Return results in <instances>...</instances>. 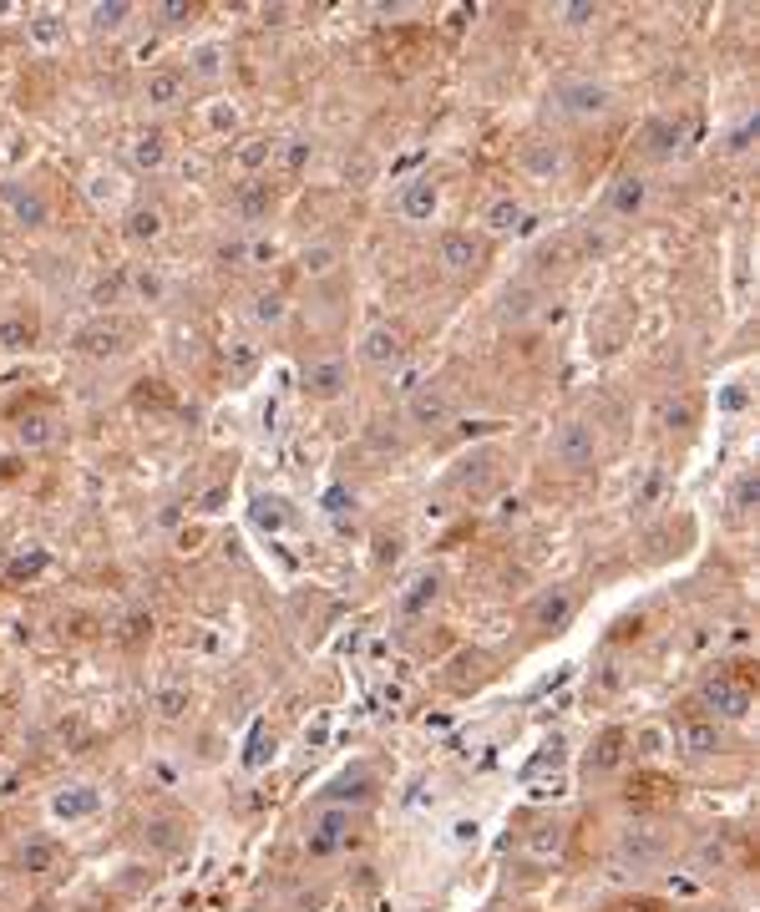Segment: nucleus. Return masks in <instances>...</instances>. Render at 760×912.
Listing matches in <instances>:
<instances>
[{"label":"nucleus","instance_id":"1","mask_svg":"<svg viewBox=\"0 0 760 912\" xmlns=\"http://www.w3.org/2000/svg\"><path fill=\"white\" fill-rule=\"evenodd\" d=\"M664 857H669V836H664L659 826H649V821L624 826V831H619V842H614V862H619V872H629V877L654 872Z\"/></svg>","mask_w":760,"mask_h":912},{"label":"nucleus","instance_id":"2","mask_svg":"<svg viewBox=\"0 0 760 912\" xmlns=\"http://www.w3.org/2000/svg\"><path fill=\"white\" fill-rule=\"evenodd\" d=\"M127 340H132V325L122 315H97L71 335V350L82 360H117V355H127Z\"/></svg>","mask_w":760,"mask_h":912},{"label":"nucleus","instance_id":"3","mask_svg":"<svg viewBox=\"0 0 760 912\" xmlns=\"http://www.w3.org/2000/svg\"><path fill=\"white\" fill-rule=\"evenodd\" d=\"M355 842V816L345 806H320V816L310 821V831H304V852H310L315 862L345 852Z\"/></svg>","mask_w":760,"mask_h":912},{"label":"nucleus","instance_id":"4","mask_svg":"<svg viewBox=\"0 0 760 912\" xmlns=\"http://www.w3.org/2000/svg\"><path fill=\"white\" fill-rule=\"evenodd\" d=\"M669 745H679L684 755H695V760H705V755H720L725 750V730H720V720L715 715H705V710H684L674 725H669Z\"/></svg>","mask_w":760,"mask_h":912},{"label":"nucleus","instance_id":"5","mask_svg":"<svg viewBox=\"0 0 760 912\" xmlns=\"http://www.w3.org/2000/svg\"><path fill=\"white\" fill-rule=\"evenodd\" d=\"M608 107H614V92L603 82H593V76H573V82L553 87V112H563V117L588 122V117H603Z\"/></svg>","mask_w":760,"mask_h":912},{"label":"nucleus","instance_id":"6","mask_svg":"<svg viewBox=\"0 0 760 912\" xmlns=\"http://www.w3.org/2000/svg\"><path fill=\"white\" fill-rule=\"evenodd\" d=\"M436 259H441V269H446V274L472 279V274L487 264V244L472 234V228H446V234L436 239Z\"/></svg>","mask_w":760,"mask_h":912},{"label":"nucleus","instance_id":"7","mask_svg":"<svg viewBox=\"0 0 760 912\" xmlns=\"http://www.w3.org/2000/svg\"><path fill=\"white\" fill-rule=\"evenodd\" d=\"M0 203H6V213H11L21 228H31V234L51 223V198H46V188H41V183L6 178V183H0Z\"/></svg>","mask_w":760,"mask_h":912},{"label":"nucleus","instance_id":"8","mask_svg":"<svg viewBox=\"0 0 760 912\" xmlns=\"http://www.w3.org/2000/svg\"><path fill=\"white\" fill-rule=\"evenodd\" d=\"M593 456H598V436H593L588 421H563V426L553 431V462H558V467L588 472Z\"/></svg>","mask_w":760,"mask_h":912},{"label":"nucleus","instance_id":"9","mask_svg":"<svg viewBox=\"0 0 760 912\" xmlns=\"http://www.w3.org/2000/svg\"><path fill=\"white\" fill-rule=\"evenodd\" d=\"M700 700L715 710V720H750V684L735 674H710Z\"/></svg>","mask_w":760,"mask_h":912},{"label":"nucleus","instance_id":"10","mask_svg":"<svg viewBox=\"0 0 760 912\" xmlns=\"http://www.w3.org/2000/svg\"><path fill=\"white\" fill-rule=\"evenodd\" d=\"M11 431H16V446H21L26 456L51 451V446L61 441V421H56V411H51V406H26V411L11 421Z\"/></svg>","mask_w":760,"mask_h":912},{"label":"nucleus","instance_id":"11","mask_svg":"<svg viewBox=\"0 0 760 912\" xmlns=\"http://www.w3.org/2000/svg\"><path fill=\"white\" fill-rule=\"evenodd\" d=\"M451 396H446V386H431V380H421V386L406 396V416H411V426H421V431H446L451 426Z\"/></svg>","mask_w":760,"mask_h":912},{"label":"nucleus","instance_id":"12","mask_svg":"<svg viewBox=\"0 0 760 912\" xmlns=\"http://www.w3.org/2000/svg\"><path fill=\"white\" fill-rule=\"evenodd\" d=\"M61 862H66V847L51 831H31L16 847V872H26V877H51V872H61Z\"/></svg>","mask_w":760,"mask_h":912},{"label":"nucleus","instance_id":"13","mask_svg":"<svg viewBox=\"0 0 760 912\" xmlns=\"http://www.w3.org/2000/svg\"><path fill=\"white\" fill-rule=\"evenodd\" d=\"M360 360L370 370H396L406 360V330L401 325H370L360 340Z\"/></svg>","mask_w":760,"mask_h":912},{"label":"nucleus","instance_id":"14","mask_svg":"<svg viewBox=\"0 0 760 912\" xmlns=\"http://www.w3.org/2000/svg\"><path fill=\"white\" fill-rule=\"evenodd\" d=\"M375 791H380V776H375L370 766H350L345 776H335V781L320 791V806H345V811H350V806H365Z\"/></svg>","mask_w":760,"mask_h":912},{"label":"nucleus","instance_id":"15","mask_svg":"<svg viewBox=\"0 0 760 912\" xmlns=\"http://www.w3.org/2000/svg\"><path fill=\"white\" fill-rule=\"evenodd\" d=\"M41 340V315L31 304H16V310L0 315V355H21V350H36Z\"/></svg>","mask_w":760,"mask_h":912},{"label":"nucleus","instance_id":"16","mask_svg":"<svg viewBox=\"0 0 760 912\" xmlns=\"http://www.w3.org/2000/svg\"><path fill=\"white\" fill-rule=\"evenodd\" d=\"M304 396L310 401H335L345 386H350V370H345V360H335V355H320V360H310L304 365Z\"/></svg>","mask_w":760,"mask_h":912},{"label":"nucleus","instance_id":"17","mask_svg":"<svg viewBox=\"0 0 760 912\" xmlns=\"http://www.w3.org/2000/svg\"><path fill=\"white\" fill-rule=\"evenodd\" d=\"M183 97H188V76H183V66H158V71H147L142 102H147L152 112H173Z\"/></svg>","mask_w":760,"mask_h":912},{"label":"nucleus","instance_id":"18","mask_svg":"<svg viewBox=\"0 0 760 912\" xmlns=\"http://www.w3.org/2000/svg\"><path fill=\"white\" fill-rule=\"evenodd\" d=\"M624 755H629V730L624 725H608L593 740V750H588V776H614L624 766Z\"/></svg>","mask_w":760,"mask_h":912},{"label":"nucleus","instance_id":"19","mask_svg":"<svg viewBox=\"0 0 760 912\" xmlns=\"http://www.w3.org/2000/svg\"><path fill=\"white\" fill-rule=\"evenodd\" d=\"M573 593L568 588H548L538 603H532V629L538 634H558V629H568V619H573Z\"/></svg>","mask_w":760,"mask_h":912},{"label":"nucleus","instance_id":"20","mask_svg":"<svg viewBox=\"0 0 760 912\" xmlns=\"http://www.w3.org/2000/svg\"><path fill=\"white\" fill-rule=\"evenodd\" d=\"M127 163H132L137 173H163V163H168V132H163V127L137 132V137L127 142Z\"/></svg>","mask_w":760,"mask_h":912},{"label":"nucleus","instance_id":"21","mask_svg":"<svg viewBox=\"0 0 760 912\" xmlns=\"http://www.w3.org/2000/svg\"><path fill=\"white\" fill-rule=\"evenodd\" d=\"M517 163H522V173H527V178H538V183H553V178L563 173V152H558V142H543V137H532V142H522Z\"/></svg>","mask_w":760,"mask_h":912},{"label":"nucleus","instance_id":"22","mask_svg":"<svg viewBox=\"0 0 760 912\" xmlns=\"http://www.w3.org/2000/svg\"><path fill=\"white\" fill-rule=\"evenodd\" d=\"M97 811H102V791L97 786H61L51 796V816L56 821H87Z\"/></svg>","mask_w":760,"mask_h":912},{"label":"nucleus","instance_id":"23","mask_svg":"<svg viewBox=\"0 0 760 912\" xmlns=\"http://www.w3.org/2000/svg\"><path fill=\"white\" fill-rule=\"evenodd\" d=\"M644 203H649V183L639 173H624V178L608 183V213L614 218H639Z\"/></svg>","mask_w":760,"mask_h":912},{"label":"nucleus","instance_id":"24","mask_svg":"<svg viewBox=\"0 0 760 912\" xmlns=\"http://www.w3.org/2000/svg\"><path fill=\"white\" fill-rule=\"evenodd\" d=\"M234 213H239L244 223H264V218L274 213V188H269V178H244V183L234 188Z\"/></svg>","mask_w":760,"mask_h":912},{"label":"nucleus","instance_id":"25","mask_svg":"<svg viewBox=\"0 0 760 912\" xmlns=\"http://www.w3.org/2000/svg\"><path fill=\"white\" fill-rule=\"evenodd\" d=\"M223 71H228V46L223 41H198L188 51V66H183L188 82H218Z\"/></svg>","mask_w":760,"mask_h":912},{"label":"nucleus","instance_id":"26","mask_svg":"<svg viewBox=\"0 0 760 912\" xmlns=\"http://www.w3.org/2000/svg\"><path fill=\"white\" fill-rule=\"evenodd\" d=\"M122 234H127V244H137V249H142V244H158V239L168 234V213H163L158 203H142V208L127 213V228H122Z\"/></svg>","mask_w":760,"mask_h":912},{"label":"nucleus","instance_id":"27","mask_svg":"<svg viewBox=\"0 0 760 912\" xmlns=\"http://www.w3.org/2000/svg\"><path fill=\"white\" fill-rule=\"evenodd\" d=\"M436 203H441V193H436L431 178H411V183L401 188V218H411V223H431Z\"/></svg>","mask_w":760,"mask_h":912},{"label":"nucleus","instance_id":"28","mask_svg":"<svg viewBox=\"0 0 760 912\" xmlns=\"http://www.w3.org/2000/svg\"><path fill=\"white\" fill-rule=\"evenodd\" d=\"M132 16H137L132 0H102V6H92V11H87V26H92L97 36H117V31H127V26H132Z\"/></svg>","mask_w":760,"mask_h":912},{"label":"nucleus","instance_id":"29","mask_svg":"<svg viewBox=\"0 0 760 912\" xmlns=\"http://www.w3.org/2000/svg\"><path fill=\"white\" fill-rule=\"evenodd\" d=\"M563 842H568L563 821H538V826L527 831V842H522V847H527V857H532V862H553V857L563 852Z\"/></svg>","mask_w":760,"mask_h":912},{"label":"nucleus","instance_id":"30","mask_svg":"<svg viewBox=\"0 0 760 912\" xmlns=\"http://www.w3.org/2000/svg\"><path fill=\"white\" fill-rule=\"evenodd\" d=\"M441 598V578L436 573H421V578H411V588L401 593V619H421L426 608Z\"/></svg>","mask_w":760,"mask_h":912},{"label":"nucleus","instance_id":"31","mask_svg":"<svg viewBox=\"0 0 760 912\" xmlns=\"http://www.w3.org/2000/svg\"><path fill=\"white\" fill-rule=\"evenodd\" d=\"M26 41H31L36 51H56V46L66 41V21H61L56 11H36V16H26Z\"/></svg>","mask_w":760,"mask_h":912},{"label":"nucleus","instance_id":"32","mask_svg":"<svg viewBox=\"0 0 760 912\" xmlns=\"http://www.w3.org/2000/svg\"><path fill=\"white\" fill-rule=\"evenodd\" d=\"M269 158H274V142H269V137H244V142L234 147V163H239V173H249V178H259V173L269 168Z\"/></svg>","mask_w":760,"mask_h":912},{"label":"nucleus","instance_id":"33","mask_svg":"<svg viewBox=\"0 0 760 912\" xmlns=\"http://www.w3.org/2000/svg\"><path fill=\"white\" fill-rule=\"evenodd\" d=\"M522 218H527V213H522V203H517V198H507V193H502V198H492V203H487V213H482V223L492 228V234H512V228H522Z\"/></svg>","mask_w":760,"mask_h":912},{"label":"nucleus","instance_id":"34","mask_svg":"<svg viewBox=\"0 0 760 912\" xmlns=\"http://www.w3.org/2000/svg\"><path fill=\"white\" fill-rule=\"evenodd\" d=\"M679 137H684V127H679L674 117H654V122L644 127V142H649L654 158H669V152L679 147Z\"/></svg>","mask_w":760,"mask_h":912},{"label":"nucleus","instance_id":"35","mask_svg":"<svg viewBox=\"0 0 760 912\" xmlns=\"http://www.w3.org/2000/svg\"><path fill=\"white\" fill-rule=\"evenodd\" d=\"M335 264H340V249L335 244H310L299 254V269L310 274V279H325V274H335Z\"/></svg>","mask_w":760,"mask_h":912},{"label":"nucleus","instance_id":"36","mask_svg":"<svg viewBox=\"0 0 760 912\" xmlns=\"http://www.w3.org/2000/svg\"><path fill=\"white\" fill-rule=\"evenodd\" d=\"M127 289H132L137 299H147V304H152V299H163V289H168V284H163V274H158V269L137 264V269H127Z\"/></svg>","mask_w":760,"mask_h":912},{"label":"nucleus","instance_id":"37","mask_svg":"<svg viewBox=\"0 0 760 912\" xmlns=\"http://www.w3.org/2000/svg\"><path fill=\"white\" fill-rule=\"evenodd\" d=\"M223 365H228V375H254V365H259V350L249 345V340H228V350H223Z\"/></svg>","mask_w":760,"mask_h":912},{"label":"nucleus","instance_id":"38","mask_svg":"<svg viewBox=\"0 0 760 912\" xmlns=\"http://www.w3.org/2000/svg\"><path fill=\"white\" fill-rule=\"evenodd\" d=\"M254 522H259L264 532H284V527H289V507H284L279 497H254Z\"/></svg>","mask_w":760,"mask_h":912},{"label":"nucleus","instance_id":"39","mask_svg":"<svg viewBox=\"0 0 760 912\" xmlns=\"http://www.w3.org/2000/svg\"><path fill=\"white\" fill-rule=\"evenodd\" d=\"M127 294V269H117V274H102L97 284H92V304L97 310H107V304H117Z\"/></svg>","mask_w":760,"mask_h":912},{"label":"nucleus","instance_id":"40","mask_svg":"<svg viewBox=\"0 0 760 912\" xmlns=\"http://www.w3.org/2000/svg\"><path fill=\"white\" fill-rule=\"evenodd\" d=\"M629 745H634L639 755H664V750H669V725H644V730L629 735Z\"/></svg>","mask_w":760,"mask_h":912},{"label":"nucleus","instance_id":"41","mask_svg":"<svg viewBox=\"0 0 760 912\" xmlns=\"http://www.w3.org/2000/svg\"><path fill=\"white\" fill-rule=\"evenodd\" d=\"M249 315H254V325H279L284 320V294H254V304H249Z\"/></svg>","mask_w":760,"mask_h":912},{"label":"nucleus","instance_id":"42","mask_svg":"<svg viewBox=\"0 0 760 912\" xmlns=\"http://www.w3.org/2000/svg\"><path fill=\"white\" fill-rule=\"evenodd\" d=\"M152 705H158V715H163V720H183V710H188V690H158V700H152Z\"/></svg>","mask_w":760,"mask_h":912},{"label":"nucleus","instance_id":"43","mask_svg":"<svg viewBox=\"0 0 760 912\" xmlns=\"http://www.w3.org/2000/svg\"><path fill=\"white\" fill-rule=\"evenodd\" d=\"M735 512H755V502H760V482H755V472H745L740 482H735Z\"/></svg>","mask_w":760,"mask_h":912},{"label":"nucleus","instance_id":"44","mask_svg":"<svg viewBox=\"0 0 760 912\" xmlns=\"http://www.w3.org/2000/svg\"><path fill=\"white\" fill-rule=\"evenodd\" d=\"M244 259H249V244L244 239H223L218 244V264L223 269H244Z\"/></svg>","mask_w":760,"mask_h":912},{"label":"nucleus","instance_id":"45","mask_svg":"<svg viewBox=\"0 0 760 912\" xmlns=\"http://www.w3.org/2000/svg\"><path fill=\"white\" fill-rule=\"evenodd\" d=\"M659 492H664V472H649V477L634 487V507H654V502H659Z\"/></svg>","mask_w":760,"mask_h":912},{"label":"nucleus","instance_id":"46","mask_svg":"<svg viewBox=\"0 0 760 912\" xmlns=\"http://www.w3.org/2000/svg\"><path fill=\"white\" fill-rule=\"evenodd\" d=\"M320 507H325L330 517H345V512H355V492H345V487H330V492L320 497Z\"/></svg>","mask_w":760,"mask_h":912},{"label":"nucleus","instance_id":"47","mask_svg":"<svg viewBox=\"0 0 760 912\" xmlns=\"http://www.w3.org/2000/svg\"><path fill=\"white\" fill-rule=\"evenodd\" d=\"M543 766H563V735H553V740L543 745V755H538V760H532V766H527V776H538Z\"/></svg>","mask_w":760,"mask_h":912},{"label":"nucleus","instance_id":"48","mask_svg":"<svg viewBox=\"0 0 760 912\" xmlns=\"http://www.w3.org/2000/svg\"><path fill=\"white\" fill-rule=\"evenodd\" d=\"M558 16H563L568 26H588V21H598V6H588V0H578V6H558Z\"/></svg>","mask_w":760,"mask_h":912},{"label":"nucleus","instance_id":"49","mask_svg":"<svg viewBox=\"0 0 760 912\" xmlns=\"http://www.w3.org/2000/svg\"><path fill=\"white\" fill-rule=\"evenodd\" d=\"M664 421H669V426H679V431H684V426H690V421H695V406H690V401H674V406H669V411H664Z\"/></svg>","mask_w":760,"mask_h":912},{"label":"nucleus","instance_id":"50","mask_svg":"<svg viewBox=\"0 0 760 912\" xmlns=\"http://www.w3.org/2000/svg\"><path fill=\"white\" fill-rule=\"evenodd\" d=\"M41 568H46V553L36 548L31 558H16V563H11V578H26V573H41Z\"/></svg>","mask_w":760,"mask_h":912},{"label":"nucleus","instance_id":"51","mask_svg":"<svg viewBox=\"0 0 760 912\" xmlns=\"http://www.w3.org/2000/svg\"><path fill=\"white\" fill-rule=\"evenodd\" d=\"M304 163H310V142H289V152H284V168H289V173H299Z\"/></svg>","mask_w":760,"mask_h":912},{"label":"nucleus","instance_id":"52","mask_svg":"<svg viewBox=\"0 0 760 912\" xmlns=\"http://www.w3.org/2000/svg\"><path fill=\"white\" fill-rule=\"evenodd\" d=\"M163 26H183V16H193V6H183V0H173V6H158Z\"/></svg>","mask_w":760,"mask_h":912},{"label":"nucleus","instance_id":"53","mask_svg":"<svg viewBox=\"0 0 760 912\" xmlns=\"http://www.w3.org/2000/svg\"><path fill=\"white\" fill-rule=\"evenodd\" d=\"M750 137H755V122H740V127H735V137H730V152H745V147H750Z\"/></svg>","mask_w":760,"mask_h":912},{"label":"nucleus","instance_id":"54","mask_svg":"<svg viewBox=\"0 0 760 912\" xmlns=\"http://www.w3.org/2000/svg\"><path fill=\"white\" fill-rule=\"evenodd\" d=\"M223 502H228V487H208V492H203V502H198V507H203V512H218V507H223Z\"/></svg>","mask_w":760,"mask_h":912},{"label":"nucleus","instance_id":"55","mask_svg":"<svg viewBox=\"0 0 760 912\" xmlns=\"http://www.w3.org/2000/svg\"><path fill=\"white\" fill-rule=\"evenodd\" d=\"M11 477H21V456H6V451H0V482H11Z\"/></svg>","mask_w":760,"mask_h":912},{"label":"nucleus","instance_id":"56","mask_svg":"<svg viewBox=\"0 0 760 912\" xmlns=\"http://www.w3.org/2000/svg\"><path fill=\"white\" fill-rule=\"evenodd\" d=\"M710 862H715V867L725 862V847H720V842H705V847H700V867H710Z\"/></svg>","mask_w":760,"mask_h":912},{"label":"nucleus","instance_id":"57","mask_svg":"<svg viewBox=\"0 0 760 912\" xmlns=\"http://www.w3.org/2000/svg\"><path fill=\"white\" fill-rule=\"evenodd\" d=\"M208 122H213V127H234L239 117H234V107H213V112H208Z\"/></svg>","mask_w":760,"mask_h":912},{"label":"nucleus","instance_id":"58","mask_svg":"<svg viewBox=\"0 0 760 912\" xmlns=\"http://www.w3.org/2000/svg\"><path fill=\"white\" fill-rule=\"evenodd\" d=\"M497 517H502V522H512V517H522V502H517V497H512V502H502V512H497Z\"/></svg>","mask_w":760,"mask_h":912},{"label":"nucleus","instance_id":"59","mask_svg":"<svg viewBox=\"0 0 760 912\" xmlns=\"http://www.w3.org/2000/svg\"><path fill=\"white\" fill-rule=\"evenodd\" d=\"M700 912H735V907H700Z\"/></svg>","mask_w":760,"mask_h":912}]
</instances>
